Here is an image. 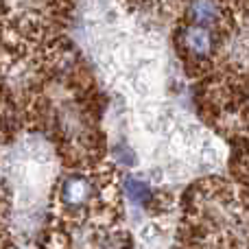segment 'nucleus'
I'll return each mask as SVG.
<instances>
[{
  "label": "nucleus",
  "mask_w": 249,
  "mask_h": 249,
  "mask_svg": "<svg viewBox=\"0 0 249 249\" xmlns=\"http://www.w3.org/2000/svg\"><path fill=\"white\" fill-rule=\"evenodd\" d=\"M188 13H190V24L208 26V29H210V26L221 18L223 7L216 2H195L188 7Z\"/></svg>",
  "instance_id": "7ed1b4c3"
},
{
  "label": "nucleus",
  "mask_w": 249,
  "mask_h": 249,
  "mask_svg": "<svg viewBox=\"0 0 249 249\" xmlns=\"http://www.w3.org/2000/svg\"><path fill=\"white\" fill-rule=\"evenodd\" d=\"M181 42H184V48L190 53L193 57H210L216 48V37L212 33V29L208 26H197V24H188L181 33Z\"/></svg>",
  "instance_id": "f03ea898"
},
{
  "label": "nucleus",
  "mask_w": 249,
  "mask_h": 249,
  "mask_svg": "<svg viewBox=\"0 0 249 249\" xmlns=\"http://www.w3.org/2000/svg\"><path fill=\"white\" fill-rule=\"evenodd\" d=\"M94 197V184L88 175L83 173H72L61 181L59 190H57V199H59V206L66 212H79L86 210L88 203Z\"/></svg>",
  "instance_id": "f257e3e1"
}]
</instances>
